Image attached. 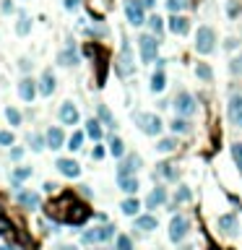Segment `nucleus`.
<instances>
[{
    "mask_svg": "<svg viewBox=\"0 0 242 250\" xmlns=\"http://www.w3.org/2000/svg\"><path fill=\"white\" fill-rule=\"evenodd\" d=\"M57 117H60V123H63V125H78V120H81L78 107H75L73 102H63V104H60Z\"/></svg>",
    "mask_w": 242,
    "mask_h": 250,
    "instance_id": "12",
    "label": "nucleus"
},
{
    "mask_svg": "<svg viewBox=\"0 0 242 250\" xmlns=\"http://www.w3.org/2000/svg\"><path fill=\"white\" fill-rule=\"evenodd\" d=\"M29 29H32V19H29L26 13H21V16H19V21H16V34L26 37V34H29Z\"/></svg>",
    "mask_w": 242,
    "mask_h": 250,
    "instance_id": "35",
    "label": "nucleus"
},
{
    "mask_svg": "<svg viewBox=\"0 0 242 250\" xmlns=\"http://www.w3.org/2000/svg\"><path fill=\"white\" fill-rule=\"evenodd\" d=\"M57 63L65 65V68H75V65L81 63V55H78V50H75L73 39H68V44L57 52Z\"/></svg>",
    "mask_w": 242,
    "mask_h": 250,
    "instance_id": "9",
    "label": "nucleus"
},
{
    "mask_svg": "<svg viewBox=\"0 0 242 250\" xmlns=\"http://www.w3.org/2000/svg\"><path fill=\"white\" fill-rule=\"evenodd\" d=\"M78 5H81V0H65V8L68 11H75Z\"/></svg>",
    "mask_w": 242,
    "mask_h": 250,
    "instance_id": "48",
    "label": "nucleus"
},
{
    "mask_svg": "<svg viewBox=\"0 0 242 250\" xmlns=\"http://www.w3.org/2000/svg\"><path fill=\"white\" fill-rule=\"evenodd\" d=\"M187 232H190V219L183 216V214L172 216V222H169V240L172 242H183L187 237Z\"/></svg>",
    "mask_w": 242,
    "mask_h": 250,
    "instance_id": "6",
    "label": "nucleus"
},
{
    "mask_svg": "<svg viewBox=\"0 0 242 250\" xmlns=\"http://www.w3.org/2000/svg\"><path fill=\"white\" fill-rule=\"evenodd\" d=\"M141 156L138 154H128L120 159V167H117V177H128V175H135L141 170Z\"/></svg>",
    "mask_w": 242,
    "mask_h": 250,
    "instance_id": "10",
    "label": "nucleus"
},
{
    "mask_svg": "<svg viewBox=\"0 0 242 250\" xmlns=\"http://www.w3.org/2000/svg\"><path fill=\"white\" fill-rule=\"evenodd\" d=\"M138 50L143 63H154L159 55V37L156 34H141L138 37Z\"/></svg>",
    "mask_w": 242,
    "mask_h": 250,
    "instance_id": "3",
    "label": "nucleus"
},
{
    "mask_svg": "<svg viewBox=\"0 0 242 250\" xmlns=\"http://www.w3.org/2000/svg\"><path fill=\"white\" fill-rule=\"evenodd\" d=\"M133 120H135V125L141 128V133H146V135H159L164 128L162 117L154 115V112H135Z\"/></svg>",
    "mask_w": 242,
    "mask_h": 250,
    "instance_id": "1",
    "label": "nucleus"
},
{
    "mask_svg": "<svg viewBox=\"0 0 242 250\" xmlns=\"http://www.w3.org/2000/svg\"><path fill=\"white\" fill-rule=\"evenodd\" d=\"M112 237H115V227L102 224V227H94V230H86L81 234V242H84V245H96V242H107Z\"/></svg>",
    "mask_w": 242,
    "mask_h": 250,
    "instance_id": "4",
    "label": "nucleus"
},
{
    "mask_svg": "<svg viewBox=\"0 0 242 250\" xmlns=\"http://www.w3.org/2000/svg\"><path fill=\"white\" fill-rule=\"evenodd\" d=\"M219 230H222L224 234H234V232H237V219H234L232 214L219 216Z\"/></svg>",
    "mask_w": 242,
    "mask_h": 250,
    "instance_id": "25",
    "label": "nucleus"
},
{
    "mask_svg": "<svg viewBox=\"0 0 242 250\" xmlns=\"http://www.w3.org/2000/svg\"><path fill=\"white\" fill-rule=\"evenodd\" d=\"M135 71V65H133V52H130V44L123 42V50H120V58H117V73L123 76V78H128Z\"/></svg>",
    "mask_w": 242,
    "mask_h": 250,
    "instance_id": "8",
    "label": "nucleus"
},
{
    "mask_svg": "<svg viewBox=\"0 0 242 250\" xmlns=\"http://www.w3.org/2000/svg\"><path fill=\"white\" fill-rule=\"evenodd\" d=\"M44 138H47V149H52V151H60V149H63V143H65V133H63V128L52 125V128H47Z\"/></svg>",
    "mask_w": 242,
    "mask_h": 250,
    "instance_id": "15",
    "label": "nucleus"
},
{
    "mask_svg": "<svg viewBox=\"0 0 242 250\" xmlns=\"http://www.w3.org/2000/svg\"><path fill=\"white\" fill-rule=\"evenodd\" d=\"M156 175L164 180H177V170H175V164L162 162V164H156Z\"/></svg>",
    "mask_w": 242,
    "mask_h": 250,
    "instance_id": "28",
    "label": "nucleus"
},
{
    "mask_svg": "<svg viewBox=\"0 0 242 250\" xmlns=\"http://www.w3.org/2000/svg\"><path fill=\"white\" fill-rule=\"evenodd\" d=\"M115 245H117V250H133V240L128 234H117Z\"/></svg>",
    "mask_w": 242,
    "mask_h": 250,
    "instance_id": "38",
    "label": "nucleus"
},
{
    "mask_svg": "<svg viewBox=\"0 0 242 250\" xmlns=\"http://www.w3.org/2000/svg\"><path fill=\"white\" fill-rule=\"evenodd\" d=\"M13 133L11 131H0V146H13Z\"/></svg>",
    "mask_w": 242,
    "mask_h": 250,
    "instance_id": "44",
    "label": "nucleus"
},
{
    "mask_svg": "<svg viewBox=\"0 0 242 250\" xmlns=\"http://www.w3.org/2000/svg\"><path fill=\"white\" fill-rule=\"evenodd\" d=\"M141 5H143L146 11H151V8H154V0H141Z\"/></svg>",
    "mask_w": 242,
    "mask_h": 250,
    "instance_id": "50",
    "label": "nucleus"
},
{
    "mask_svg": "<svg viewBox=\"0 0 242 250\" xmlns=\"http://www.w3.org/2000/svg\"><path fill=\"white\" fill-rule=\"evenodd\" d=\"M167 89V76H164V68H156V73L151 76V92L159 94Z\"/></svg>",
    "mask_w": 242,
    "mask_h": 250,
    "instance_id": "23",
    "label": "nucleus"
},
{
    "mask_svg": "<svg viewBox=\"0 0 242 250\" xmlns=\"http://www.w3.org/2000/svg\"><path fill=\"white\" fill-rule=\"evenodd\" d=\"M11 159L13 162H21V159H24V146H13L11 149Z\"/></svg>",
    "mask_w": 242,
    "mask_h": 250,
    "instance_id": "45",
    "label": "nucleus"
},
{
    "mask_svg": "<svg viewBox=\"0 0 242 250\" xmlns=\"http://www.w3.org/2000/svg\"><path fill=\"white\" fill-rule=\"evenodd\" d=\"M229 120L232 125L242 128V94H234L229 99Z\"/></svg>",
    "mask_w": 242,
    "mask_h": 250,
    "instance_id": "17",
    "label": "nucleus"
},
{
    "mask_svg": "<svg viewBox=\"0 0 242 250\" xmlns=\"http://www.w3.org/2000/svg\"><path fill=\"white\" fill-rule=\"evenodd\" d=\"M19 206L21 209H29V211H34V209H39V195L32 193V191H19Z\"/></svg>",
    "mask_w": 242,
    "mask_h": 250,
    "instance_id": "18",
    "label": "nucleus"
},
{
    "mask_svg": "<svg viewBox=\"0 0 242 250\" xmlns=\"http://www.w3.org/2000/svg\"><path fill=\"white\" fill-rule=\"evenodd\" d=\"M5 117H8V123H11L13 128H19L21 123H24V115H21V112L13 107V104H8V107H5Z\"/></svg>",
    "mask_w": 242,
    "mask_h": 250,
    "instance_id": "32",
    "label": "nucleus"
},
{
    "mask_svg": "<svg viewBox=\"0 0 242 250\" xmlns=\"http://www.w3.org/2000/svg\"><path fill=\"white\" fill-rule=\"evenodd\" d=\"M226 13H229V19H237L242 13V5L237 3V0H226Z\"/></svg>",
    "mask_w": 242,
    "mask_h": 250,
    "instance_id": "39",
    "label": "nucleus"
},
{
    "mask_svg": "<svg viewBox=\"0 0 242 250\" xmlns=\"http://www.w3.org/2000/svg\"><path fill=\"white\" fill-rule=\"evenodd\" d=\"M44 191H47V193H55L57 185H55V183H44Z\"/></svg>",
    "mask_w": 242,
    "mask_h": 250,
    "instance_id": "49",
    "label": "nucleus"
},
{
    "mask_svg": "<svg viewBox=\"0 0 242 250\" xmlns=\"http://www.w3.org/2000/svg\"><path fill=\"white\" fill-rule=\"evenodd\" d=\"M104 154H107V151H104V146H96V149L92 151V156H94V159H104Z\"/></svg>",
    "mask_w": 242,
    "mask_h": 250,
    "instance_id": "47",
    "label": "nucleus"
},
{
    "mask_svg": "<svg viewBox=\"0 0 242 250\" xmlns=\"http://www.w3.org/2000/svg\"><path fill=\"white\" fill-rule=\"evenodd\" d=\"M175 149H177V138H162L156 143V151H162V154H169Z\"/></svg>",
    "mask_w": 242,
    "mask_h": 250,
    "instance_id": "36",
    "label": "nucleus"
},
{
    "mask_svg": "<svg viewBox=\"0 0 242 250\" xmlns=\"http://www.w3.org/2000/svg\"><path fill=\"white\" fill-rule=\"evenodd\" d=\"M169 32L172 34H177V37H185L187 32H190V21H187L185 16H177V13H172V19H169Z\"/></svg>",
    "mask_w": 242,
    "mask_h": 250,
    "instance_id": "16",
    "label": "nucleus"
},
{
    "mask_svg": "<svg viewBox=\"0 0 242 250\" xmlns=\"http://www.w3.org/2000/svg\"><path fill=\"white\" fill-rule=\"evenodd\" d=\"M86 135L89 138H94V141H102V135H104V131H102V123L99 120H86Z\"/></svg>",
    "mask_w": 242,
    "mask_h": 250,
    "instance_id": "27",
    "label": "nucleus"
},
{
    "mask_svg": "<svg viewBox=\"0 0 242 250\" xmlns=\"http://www.w3.org/2000/svg\"><path fill=\"white\" fill-rule=\"evenodd\" d=\"M164 201H167V191H164V188H154L146 198V209H159Z\"/></svg>",
    "mask_w": 242,
    "mask_h": 250,
    "instance_id": "20",
    "label": "nucleus"
},
{
    "mask_svg": "<svg viewBox=\"0 0 242 250\" xmlns=\"http://www.w3.org/2000/svg\"><path fill=\"white\" fill-rule=\"evenodd\" d=\"M0 11H3V13H13V0H3V5H0Z\"/></svg>",
    "mask_w": 242,
    "mask_h": 250,
    "instance_id": "46",
    "label": "nucleus"
},
{
    "mask_svg": "<svg viewBox=\"0 0 242 250\" xmlns=\"http://www.w3.org/2000/svg\"><path fill=\"white\" fill-rule=\"evenodd\" d=\"M175 110H177V115H183V117H190L195 110V99H193V94H187V92H177V96H175Z\"/></svg>",
    "mask_w": 242,
    "mask_h": 250,
    "instance_id": "7",
    "label": "nucleus"
},
{
    "mask_svg": "<svg viewBox=\"0 0 242 250\" xmlns=\"http://www.w3.org/2000/svg\"><path fill=\"white\" fill-rule=\"evenodd\" d=\"M117 185H120V191L128 193V195H133V193H138V177L135 175H128V177H117Z\"/></svg>",
    "mask_w": 242,
    "mask_h": 250,
    "instance_id": "21",
    "label": "nucleus"
},
{
    "mask_svg": "<svg viewBox=\"0 0 242 250\" xmlns=\"http://www.w3.org/2000/svg\"><path fill=\"white\" fill-rule=\"evenodd\" d=\"M60 250H78V248H73V245H63Z\"/></svg>",
    "mask_w": 242,
    "mask_h": 250,
    "instance_id": "51",
    "label": "nucleus"
},
{
    "mask_svg": "<svg viewBox=\"0 0 242 250\" xmlns=\"http://www.w3.org/2000/svg\"><path fill=\"white\" fill-rule=\"evenodd\" d=\"M180 250H193V248H190V245H185V248H180Z\"/></svg>",
    "mask_w": 242,
    "mask_h": 250,
    "instance_id": "53",
    "label": "nucleus"
},
{
    "mask_svg": "<svg viewBox=\"0 0 242 250\" xmlns=\"http://www.w3.org/2000/svg\"><path fill=\"white\" fill-rule=\"evenodd\" d=\"M34 175V170L32 167H16V170H13V175H11V183H13V188H21V183H24V180H29Z\"/></svg>",
    "mask_w": 242,
    "mask_h": 250,
    "instance_id": "22",
    "label": "nucleus"
},
{
    "mask_svg": "<svg viewBox=\"0 0 242 250\" xmlns=\"http://www.w3.org/2000/svg\"><path fill=\"white\" fill-rule=\"evenodd\" d=\"M84 138H86V131H75L71 138H68V149H71V151L84 149Z\"/></svg>",
    "mask_w": 242,
    "mask_h": 250,
    "instance_id": "30",
    "label": "nucleus"
},
{
    "mask_svg": "<svg viewBox=\"0 0 242 250\" xmlns=\"http://www.w3.org/2000/svg\"><path fill=\"white\" fill-rule=\"evenodd\" d=\"M216 47V34L211 26H198V32H195V52L198 55H211Z\"/></svg>",
    "mask_w": 242,
    "mask_h": 250,
    "instance_id": "2",
    "label": "nucleus"
},
{
    "mask_svg": "<svg viewBox=\"0 0 242 250\" xmlns=\"http://www.w3.org/2000/svg\"><path fill=\"white\" fill-rule=\"evenodd\" d=\"M167 8H169L172 13H180V11L187 8V0H167Z\"/></svg>",
    "mask_w": 242,
    "mask_h": 250,
    "instance_id": "40",
    "label": "nucleus"
},
{
    "mask_svg": "<svg viewBox=\"0 0 242 250\" xmlns=\"http://www.w3.org/2000/svg\"><path fill=\"white\" fill-rule=\"evenodd\" d=\"M125 19L130 26H143L146 24V8L141 5V0H125Z\"/></svg>",
    "mask_w": 242,
    "mask_h": 250,
    "instance_id": "5",
    "label": "nucleus"
},
{
    "mask_svg": "<svg viewBox=\"0 0 242 250\" xmlns=\"http://www.w3.org/2000/svg\"><path fill=\"white\" fill-rule=\"evenodd\" d=\"M190 195H193V193H190V188H185V185H183V188H180V191L175 193V203H185V201H190Z\"/></svg>",
    "mask_w": 242,
    "mask_h": 250,
    "instance_id": "41",
    "label": "nucleus"
},
{
    "mask_svg": "<svg viewBox=\"0 0 242 250\" xmlns=\"http://www.w3.org/2000/svg\"><path fill=\"white\" fill-rule=\"evenodd\" d=\"M37 94H39V86H37V81L32 78V76H24V78L19 81V96L24 102H34Z\"/></svg>",
    "mask_w": 242,
    "mask_h": 250,
    "instance_id": "11",
    "label": "nucleus"
},
{
    "mask_svg": "<svg viewBox=\"0 0 242 250\" xmlns=\"http://www.w3.org/2000/svg\"><path fill=\"white\" fill-rule=\"evenodd\" d=\"M0 250H16V248H13V245H3V248H0Z\"/></svg>",
    "mask_w": 242,
    "mask_h": 250,
    "instance_id": "52",
    "label": "nucleus"
},
{
    "mask_svg": "<svg viewBox=\"0 0 242 250\" xmlns=\"http://www.w3.org/2000/svg\"><path fill=\"white\" fill-rule=\"evenodd\" d=\"M232 156H234V164L242 170V143H234L232 146Z\"/></svg>",
    "mask_w": 242,
    "mask_h": 250,
    "instance_id": "43",
    "label": "nucleus"
},
{
    "mask_svg": "<svg viewBox=\"0 0 242 250\" xmlns=\"http://www.w3.org/2000/svg\"><path fill=\"white\" fill-rule=\"evenodd\" d=\"M110 154H112V156H117V159H123V156H125V143H123V138L112 135V138H110Z\"/></svg>",
    "mask_w": 242,
    "mask_h": 250,
    "instance_id": "29",
    "label": "nucleus"
},
{
    "mask_svg": "<svg viewBox=\"0 0 242 250\" xmlns=\"http://www.w3.org/2000/svg\"><path fill=\"white\" fill-rule=\"evenodd\" d=\"M146 24H149V29H151V32H154L156 37L164 32V19H162V16H156V13H151V16L146 19Z\"/></svg>",
    "mask_w": 242,
    "mask_h": 250,
    "instance_id": "33",
    "label": "nucleus"
},
{
    "mask_svg": "<svg viewBox=\"0 0 242 250\" xmlns=\"http://www.w3.org/2000/svg\"><path fill=\"white\" fill-rule=\"evenodd\" d=\"M195 73H198V78H201V81H211V78H214V71H211V68H208L206 63H198Z\"/></svg>",
    "mask_w": 242,
    "mask_h": 250,
    "instance_id": "37",
    "label": "nucleus"
},
{
    "mask_svg": "<svg viewBox=\"0 0 242 250\" xmlns=\"http://www.w3.org/2000/svg\"><path fill=\"white\" fill-rule=\"evenodd\" d=\"M169 128H172V133H190V123H187V120L180 115V117H175L169 123Z\"/></svg>",
    "mask_w": 242,
    "mask_h": 250,
    "instance_id": "34",
    "label": "nucleus"
},
{
    "mask_svg": "<svg viewBox=\"0 0 242 250\" xmlns=\"http://www.w3.org/2000/svg\"><path fill=\"white\" fill-rule=\"evenodd\" d=\"M55 167H57V172H60V175H65V177H78L81 175V164L78 162H75V159H57V162H55Z\"/></svg>",
    "mask_w": 242,
    "mask_h": 250,
    "instance_id": "14",
    "label": "nucleus"
},
{
    "mask_svg": "<svg viewBox=\"0 0 242 250\" xmlns=\"http://www.w3.org/2000/svg\"><path fill=\"white\" fill-rule=\"evenodd\" d=\"M29 146H32V151H37V154H39V151L47 146V138H44L42 133H29Z\"/></svg>",
    "mask_w": 242,
    "mask_h": 250,
    "instance_id": "31",
    "label": "nucleus"
},
{
    "mask_svg": "<svg viewBox=\"0 0 242 250\" xmlns=\"http://www.w3.org/2000/svg\"><path fill=\"white\" fill-rule=\"evenodd\" d=\"M37 86H39V94L42 96H52V94H55V89H57L55 73H52V71H42V78L37 81Z\"/></svg>",
    "mask_w": 242,
    "mask_h": 250,
    "instance_id": "13",
    "label": "nucleus"
},
{
    "mask_svg": "<svg viewBox=\"0 0 242 250\" xmlns=\"http://www.w3.org/2000/svg\"><path fill=\"white\" fill-rule=\"evenodd\" d=\"M13 232V224L8 222V216L0 214V234H11Z\"/></svg>",
    "mask_w": 242,
    "mask_h": 250,
    "instance_id": "42",
    "label": "nucleus"
},
{
    "mask_svg": "<svg viewBox=\"0 0 242 250\" xmlns=\"http://www.w3.org/2000/svg\"><path fill=\"white\" fill-rule=\"evenodd\" d=\"M120 211H123L125 216H138V211H141V201H138V198H125L123 203H120Z\"/></svg>",
    "mask_w": 242,
    "mask_h": 250,
    "instance_id": "26",
    "label": "nucleus"
},
{
    "mask_svg": "<svg viewBox=\"0 0 242 250\" xmlns=\"http://www.w3.org/2000/svg\"><path fill=\"white\" fill-rule=\"evenodd\" d=\"M156 227H159L156 216H151V214H141V216H135V230H141V232H154Z\"/></svg>",
    "mask_w": 242,
    "mask_h": 250,
    "instance_id": "19",
    "label": "nucleus"
},
{
    "mask_svg": "<svg viewBox=\"0 0 242 250\" xmlns=\"http://www.w3.org/2000/svg\"><path fill=\"white\" fill-rule=\"evenodd\" d=\"M96 115H99V123H102L104 128H112V131L117 128L115 117H112V112L107 110V104H96Z\"/></svg>",
    "mask_w": 242,
    "mask_h": 250,
    "instance_id": "24",
    "label": "nucleus"
}]
</instances>
